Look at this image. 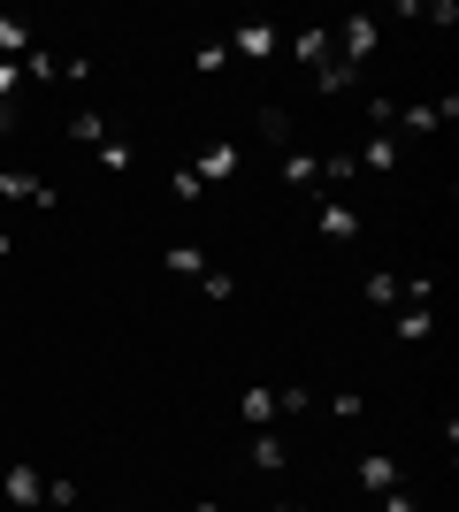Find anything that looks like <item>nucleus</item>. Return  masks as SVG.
<instances>
[{
	"instance_id": "f257e3e1",
	"label": "nucleus",
	"mask_w": 459,
	"mask_h": 512,
	"mask_svg": "<svg viewBox=\"0 0 459 512\" xmlns=\"http://www.w3.org/2000/svg\"><path fill=\"white\" fill-rule=\"evenodd\" d=\"M329 39H337V54L360 69V62H375V46H383V16H345V23H329Z\"/></svg>"
},
{
	"instance_id": "f03ea898",
	"label": "nucleus",
	"mask_w": 459,
	"mask_h": 512,
	"mask_svg": "<svg viewBox=\"0 0 459 512\" xmlns=\"http://www.w3.org/2000/svg\"><path fill=\"white\" fill-rule=\"evenodd\" d=\"M222 46H230V62H276V54H284V31H276V23H238Z\"/></svg>"
},
{
	"instance_id": "7ed1b4c3",
	"label": "nucleus",
	"mask_w": 459,
	"mask_h": 512,
	"mask_svg": "<svg viewBox=\"0 0 459 512\" xmlns=\"http://www.w3.org/2000/svg\"><path fill=\"white\" fill-rule=\"evenodd\" d=\"M0 497L16 512H46V467H31V459H16V467L0 474Z\"/></svg>"
},
{
	"instance_id": "20e7f679",
	"label": "nucleus",
	"mask_w": 459,
	"mask_h": 512,
	"mask_svg": "<svg viewBox=\"0 0 459 512\" xmlns=\"http://www.w3.org/2000/svg\"><path fill=\"white\" fill-rule=\"evenodd\" d=\"M398 161H406V146H398L391 130H368V138H360V153H352V169H360V176H391Z\"/></svg>"
},
{
	"instance_id": "39448f33",
	"label": "nucleus",
	"mask_w": 459,
	"mask_h": 512,
	"mask_svg": "<svg viewBox=\"0 0 459 512\" xmlns=\"http://www.w3.org/2000/svg\"><path fill=\"white\" fill-rule=\"evenodd\" d=\"M284 46H291V62H299L306 77H314L322 62H337V39H329V23H306V31H291Z\"/></svg>"
},
{
	"instance_id": "423d86ee",
	"label": "nucleus",
	"mask_w": 459,
	"mask_h": 512,
	"mask_svg": "<svg viewBox=\"0 0 459 512\" xmlns=\"http://www.w3.org/2000/svg\"><path fill=\"white\" fill-rule=\"evenodd\" d=\"M0 199H16V207H62V192L31 169H0Z\"/></svg>"
},
{
	"instance_id": "0eeeda50",
	"label": "nucleus",
	"mask_w": 459,
	"mask_h": 512,
	"mask_svg": "<svg viewBox=\"0 0 459 512\" xmlns=\"http://www.w3.org/2000/svg\"><path fill=\"white\" fill-rule=\"evenodd\" d=\"M314 222H322V237H329V245H360V230H368L352 199H322V207H314Z\"/></svg>"
},
{
	"instance_id": "6e6552de",
	"label": "nucleus",
	"mask_w": 459,
	"mask_h": 512,
	"mask_svg": "<svg viewBox=\"0 0 459 512\" xmlns=\"http://www.w3.org/2000/svg\"><path fill=\"white\" fill-rule=\"evenodd\" d=\"M352 482H360L368 497H383V490H398L406 474H398V459H391V451H360V467H352Z\"/></svg>"
},
{
	"instance_id": "1a4fd4ad",
	"label": "nucleus",
	"mask_w": 459,
	"mask_h": 512,
	"mask_svg": "<svg viewBox=\"0 0 459 512\" xmlns=\"http://www.w3.org/2000/svg\"><path fill=\"white\" fill-rule=\"evenodd\" d=\"M245 459H253V474H284V467H291V444L276 436V428H253V444H245Z\"/></svg>"
},
{
	"instance_id": "9d476101",
	"label": "nucleus",
	"mask_w": 459,
	"mask_h": 512,
	"mask_svg": "<svg viewBox=\"0 0 459 512\" xmlns=\"http://www.w3.org/2000/svg\"><path fill=\"white\" fill-rule=\"evenodd\" d=\"M391 337H398V344H429V337H437V314H429L421 299H406V306L391 314Z\"/></svg>"
},
{
	"instance_id": "9b49d317",
	"label": "nucleus",
	"mask_w": 459,
	"mask_h": 512,
	"mask_svg": "<svg viewBox=\"0 0 459 512\" xmlns=\"http://www.w3.org/2000/svg\"><path fill=\"white\" fill-rule=\"evenodd\" d=\"M360 291H368V306H375V314H398V306H406V276H391V268H375V276L360 283Z\"/></svg>"
},
{
	"instance_id": "f8f14e48",
	"label": "nucleus",
	"mask_w": 459,
	"mask_h": 512,
	"mask_svg": "<svg viewBox=\"0 0 459 512\" xmlns=\"http://www.w3.org/2000/svg\"><path fill=\"white\" fill-rule=\"evenodd\" d=\"M238 161H245V153L238 146H207V153H199V184H230V176H238Z\"/></svg>"
},
{
	"instance_id": "ddd939ff",
	"label": "nucleus",
	"mask_w": 459,
	"mask_h": 512,
	"mask_svg": "<svg viewBox=\"0 0 459 512\" xmlns=\"http://www.w3.org/2000/svg\"><path fill=\"white\" fill-rule=\"evenodd\" d=\"M238 421H245V428H276V421H284L276 390H245V398H238Z\"/></svg>"
},
{
	"instance_id": "4468645a",
	"label": "nucleus",
	"mask_w": 459,
	"mask_h": 512,
	"mask_svg": "<svg viewBox=\"0 0 459 512\" xmlns=\"http://www.w3.org/2000/svg\"><path fill=\"white\" fill-rule=\"evenodd\" d=\"M31 46H39V31H31V23H23V16H0V62H23Z\"/></svg>"
},
{
	"instance_id": "2eb2a0df",
	"label": "nucleus",
	"mask_w": 459,
	"mask_h": 512,
	"mask_svg": "<svg viewBox=\"0 0 459 512\" xmlns=\"http://www.w3.org/2000/svg\"><path fill=\"white\" fill-rule=\"evenodd\" d=\"M284 184H299V192H322V153H284Z\"/></svg>"
},
{
	"instance_id": "dca6fc26",
	"label": "nucleus",
	"mask_w": 459,
	"mask_h": 512,
	"mask_svg": "<svg viewBox=\"0 0 459 512\" xmlns=\"http://www.w3.org/2000/svg\"><path fill=\"white\" fill-rule=\"evenodd\" d=\"M161 268H169L176 283H199V276H207V253H199V245H169V253H161Z\"/></svg>"
},
{
	"instance_id": "f3484780",
	"label": "nucleus",
	"mask_w": 459,
	"mask_h": 512,
	"mask_svg": "<svg viewBox=\"0 0 459 512\" xmlns=\"http://www.w3.org/2000/svg\"><path fill=\"white\" fill-rule=\"evenodd\" d=\"M69 146H108V115H100V107H77V115H69Z\"/></svg>"
},
{
	"instance_id": "a211bd4d",
	"label": "nucleus",
	"mask_w": 459,
	"mask_h": 512,
	"mask_svg": "<svg viewBox=\"0 0 459 512\" xmlns=\"http://www.w3.org/2000/svg\"><path fill=\"white\" fill-rule=\"evenodd\" d=\"M92 153H100V169H108V176H131V161H138V146H131V138H115V130H108V146H92Z\"/></svg>"
},
{
	"instance_id": "6ab92c4d",
	"label": "nucleus",
	"mask_w": 459,
	"mask_h": 512,
	"mask_svg": "<svg viewBox=\"0 0 459 512\" xmlns=\"http://www.w3.org/2000/svg\"><path fill=\"white\" fill-rule=\"evenodd\" d=\"M352 77H360V69H352L345 54H337V62H322V69H314V85H322V92H345Z\"/></svg>"
},
{
	"instance_id": "aec40b11",
	"label": "nucleus",
	"mask_w": 459,
	"mask_h": 512,
	"mask_svg": "<svg viewBox=\"0 0 459 512\" xmlns=\"http://www.w3.org/2000/svg\"><path fill=\"white\" fill-rule=\"evenodd\" d=\"M199 291H207L215 306H230V299H238V276H222V268H207V276H199Z\"/></svg>"
},
{
	"instance_id": "412c9836",
	"label": "nucleus",
	"mask_w": 459,
	"mask_h": 512,
	"mask_svg": "<svg viewBox=\"0 0 459 512\" xmlns=\"http://www.w3.org/2000/svg\"><path fill=\"white\" fill-rule=\"evenodd\" d=\"M23 77H62V54H46V46H31V54H23Z\"/></svg>"
},
{
	"instance_id": "4be33fe9",
	"label": "nucleus",
	"mask_w": 459,
	"mask_h": 512,
	"mask_svg": "<svg viewBox=\"0 0 459 512\" xmlns=\"http://www.w3.org/2000/svg\"><path fill=\"white\" fill-rule=\"evenodd\" d=\"M62 505H77V482H69V474H46V512H62Z\"/></svg>"
},
{
	"instance_id": "5701e85b",
	"label": "nucleus",
	"mask_w": 459,
	"mask_h": 512,
	"mask_svg": "<svg viewBox=\"0 0 459 512\" xmlns=\"http://www.w3.org/2000/svg\"><path fill=\"white\" fill-rule=\"evenodd\" d=\"M222 69H230V46L207 39V46H199V77H222Z\"/></svg>"
},
{
	"instance_id": "b1692460",
	"label": "nucleus",
	"mask_w": 459,
	"mask_h": 512,
	"mask_svg": "<svg viewBox=\"0 0 459 512\" xmlns=\"http://www.w3.org/2000/svg\"><path fill=\"white\" fill-rule=\"evenodd\" d=\"M261 138H268V146H284V138H291V115H284V107H261Z\"/></svg>"
},
{
	"instance_id": "393cba45",
	"label": "nucleus",
	"mask_w": 459,
	"mask_h": 512,
	"mask_svg": "<svg viewBox=\"0 0 459 512\" xmlns=\"http://www.w3.org/2000/svg\"><path fill=\"white\" fill-rule=\"evenodd\" d=\"M352 176H360V169H352V153H322V184H352Z\"/></svg>"
},
{
	"instance_id": "a878e982",
	"label": "nucleus",
	"mask_w": 459,
	"mask_h": 512,
	"mask_svg": "<svg viewBox=\"0 0 459 512\" xmlns=\"http://www.w3.org/2000/svg\"><path fill=\"white\" fill-rule=\"evenodd\" d=\"M276 406H284V413H314V390H306V383H284V390H276Z\"/></svg>"
},
{
	"instance_id": "bb28decb",
	"label": "nucleus",
	"mask_w": 459,
	"mask_h": 512,
	"mask_svg": "<svg viewBox=\"0 0 459 512\" xmlns=\"http://www.w3.org/2000/svg\"><path fill=\"white\" fill-rule=\"evenodd\" d=\"M329 413H337V421H360V413H368V398H360V390H337V398H329Z\"/></svg>"
},
{
	"instance_id": "cd10ccee",
	"label": "nucleus",
	"mask_w": 459,
	"mask_h": 512,
	"mask_svg": "<svg viewBox=\"0 0 459 512\" xmlns=\"http://www.w3.org/2000/svg\"><path fill=\"white\" fill-rule=\"evenodd\" d=\"M62 85H92V54H62Z\"/></svg>"
},
{
	"instance_id": "c85d7f7f",
	"label": "nucleus",
	"mask_w": 459,
	"mask_h": 512,
	"mask_svg": "<svg viewBox=\"0 0 459 512\" xmlns=\"http://www.w3.org/2000/svg\"><path fill=\"white\" fill-rule=\"evenodd\" d=\"M16 92H23V62H0V107H16Z\"/></svg>"
},
{
	"instance_id": "c756f323",
	"label": "nucleus",
	"mask_w": 459,
	"mask_h": 512,
	"mask_svg": "<svg viewBox=\"0 0 459 512\" xmlns=\"http://www.w3.org/2000/svg\"><path fill=\"white\" fill-rule=\"evenodd\" d=\"M375 505H383V512H421V497L406 490V482H398V490H383V497H375Z\"/></svg>"
},
{
	"instance_id": "7c9ffc66",
	"label": "nucleus",
	"mask_w": 459,
	"mask_h": 512,
	"mask_svg": "<svg viewBox=\"0 0 459 512\" xmlns=\"http://www.w3.org/2000/svg\"><path fill=\"white\" fill-rule=\"evenodd\" d=\"M8 253H16V237H8V230H0V260H8Z\"/></svg>"
},
{
	"instance_id": "2f4dec72",
	"label": "nucleus",
	"mask_w": 459,
	"mask_h": 512,
	"mask_svg": "<svg viewBox=\"0 0 459 512\" xmlns=\"http://www.w3.org/2000/svg\"><path fill=\"white\" fill-rule=\"evenodd\" d=\"M0 130H16V107H0Z\"/></svg>"
},
{
	"instance_id": "473e14b6",
	"label": "nucleus",
	"mask_w": 459,
	"mask_h": 512,
	"mask_svg": "<svg viewBox=\"0 0 459 512\" xmlns=\"http://www.w3.org/2000/svg\"><path fill=\"white\" fill-rule=\"evenodd\" d=\"M192 512H222V505H215V497H199V505H192Z\"/></svg>"
},
{
	"instance_id": "72a5a7b5",
	"label": "nucleus",
	"mask_w": 459,
	"mask_h": 512,
	"mask_svg": "<svg viewBox=\"0 0 459 512\" xmlns=\"http://www.w3.org/2000/svg\"><path fill=\"white\" fill-rule=\"evenodd\" d=\"M268 512H299V505H268Z\"/></svg>"
}]
</instances>
